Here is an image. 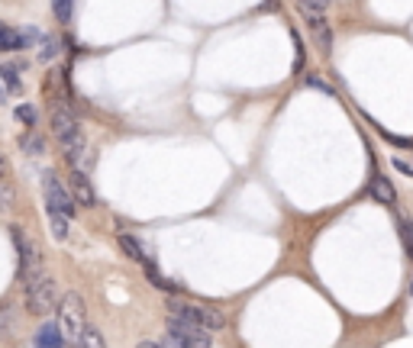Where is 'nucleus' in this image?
<instances>
[{"label": "nucleus", "mask_w": 413, "mask_h": 348, "mask_svg": "<svg viewBox=\"0 0 413 348\" xmlns=\"http://www.w3.org/2000/svg\"><path fill=\"white\" fill-rule=\"evenodd\" d=\"M371 197H375L378 203H387V207L394 203V187H391V181H387L385 174H375V178H371Z\"/></svg>", "instance_id": "obj_13"}, {"label": "nucleus", "mask_w": 413, "mask_h": 348, "mask_svg": "<svg viewBox=\"0 0 413 348\" xmlns=\"http://www.w3.org/2000/svg\"><path fill=\"white\" fill-rule=\"evenodd\" d=\"M39 39H42V33H39L36 26H26V29H19V46H23V48L36 46Z\"/></svg>", "instance_id": "obj_21"}, {"label": "nucleus", "mask_w": 413, "mask_h": 348, "mask_svg": "<svg viewBox=\"0 0 413 348\" xmlns=\"http://www.w3.org/2000/svg\"><path fill=\"white\" fill-rule=\"evenodd\" d=\"M0 174H3V155H0Z\"/></svg>", "instance_id": "obj_29"}, {"label": "nucleus", "mask_w": 413, "mask_h": 348, "mask_svg": "<svg viewBox=\"0 0 413 348\" xmlns=\"http://www.w3.org/2000/svg\"><path fill=\"white\" fill-rule=\"evenodd\" d=\"M19 149L26 152L29 158H39V155H46V139H42L36 129H29L19 136Z\"/></svg>", "instance_id": "obj_12"}, {"label": "nucleus", "mask_w": 413, "mask_h": 348, "mask_svg": "<svg viewBox=\"0 0 413 348\" xmlns=\"http://www.w3.org/2000/svg\"><path fill=\"white\" fill-rule=\"evenodd\" d=\"M33 342L42 348H58V345H65V339H62V332H58L55 322H46V326H39L36 336H33Z\"/></svg>", "instance_id": "obj_10"}, {"label": "nucleus", "mask_w": 413, "mask_h": 348, "mask_svg": "<svg viewBox=\"0 0 413 348\" xmlns=\"http://www.w3.org/2000/svg\"><path fill=\"white\" fill-rule=\"evenodd\" d=\"M52 313H55V326H58V332H62V339L78 345V342H81V332H85V326H87L85 300L71 291V293H65V297H58Z\"/></svg>", "instance_id": "obj_2"}, {"label": "nucleus", "mask_w": 413, "mask_h": 348, "mask_svg": "<svg viewBox=\"0 0 413 348\" xmlns=\"http://www.w3.org/2000/svg\"><path fill=\"white\" fill-rule=\"evenodd\" d=\"M23 284V297H26V310L33 316H46V313L55 310L58 303V284L52 274H46L42 268L39 271H29L19 277Z\"/></svg>", "instance_id": "obj_1"}, {"label": "nucleus", "mask_w": 413, "mask_h": 348, "mask_svg": "<svg viewBox=\"0 0 413 348\" xmlns=\"http://www.w3.org/2000/svg\"><path fill=\"white\" fill-rule=\"evenodd\" d=\"M401 239H404V252L413 258V219H401Z\"/></svg>", "instance_id": "obj_18"}, {"label": "nucleus", "mask_w": 413, "mask_h": 348, "mask_svg": "<svg viewBox=\"0 0 413 348\" xmlns=\"http://www.w3.org/2000/svg\"><path fill=\"white\" fill-rule=\"evenodd\" d=\"M116 242H120V248L126 255H130L132 262H139V264H146L149 262V255H146V248H142V242L139 239H136V235H130V232H120V239H116Z\"/></svg>", "instance_id": "obj_11"}, {"label": "nucleus", "mask_w": 413, "mask_h": 348, "mask_svg": "<svg viewBox=\"0 0 413 348\" xmlns=\"http://www.w3.org/2000/svg\"><path fill=\"white\" fill-rule=\"evenodd\" d=\"M410 293H413V281H410Z\"/></svg>", "instance_id": "obj_30"}, {"label": "nucleus", "mask_w": 413, "mask_h": 348, "mask_svg": "<svg viewBox=\"0 0 413 348\" xmlns=\"http://www.w3.org/2000/svg\"><path fill=\"white\" fill-rule=\"evenodd\" d=\"M168 316H181V320H188V322H197L200 329H206V332H223V326H226L220 310L200 306V303H188V300H168Z\"/></svg>", "instance_id": "obj_4"}, {"label": "nucleus", "mask_w": 413, "mask_h": 348, "mask_svg": "<svg viewBox=\"0 0 413 348\" xmlns=\"http://www.w3.org/2000/svg\"><path fill=\"white\" fill-rule=\"evenodd\" d=\"M52 55H58V39L49 36V39H46V48H42V55H39V58H42V62H49Z\"/></svg>", "instance_id": "obj_25"}, {"label": "nucleus", "mask_w": 413, "mask_h": 348, "mask_svg": "<svg viewBox=\"0 0 413 348\" xmlns=\"http://www.w3.org/2000/svg\"><path fill=\"white\" fill-rule=\"evenodd\" d=\"M19 68H13V65H3L0 68V77H3V84L7 87H13V91H23V84H19V75H17Z\"/></svg>", "instance_id": "obj_19"}, {"label": "nucleus", "mask_w": 413, "mask_h": 348, "mask_svg": "<svg viewBox=\"0 0 413 348\" xmlns=\"http://www.w3.org/2000/svg\"><path fill=\"white\" fill-rule=\"evenodd\" d=\"M159 345H175V348H206L213 345V332L200 329L197 322H188L181 316H168V339Z\"/></svg>", "instance_id": "obj_3"}, {"label": "nucleus", "mask_w": 413, "mask_h": 348, "mask_svg": "<svg viewBox=\"0 0 413 348\" xmlns=\"http://www.w3.org/2000/svg\"><path fill=\"white\" fill-rule=\"evenodd\" d=\"M3 100H7V94H3V87H0V104H3Z\"/></svg>", "instance_id": "obj_28"}, {"label": "nucleus", "mask_w": 413, "mask_h": 348, "mask_svg": "<svg viewBox=\"0 0 413 348\" xmlns=\"http://www.w3.org/2000/svg\"><path fill=\"white\" fill-rule=\"evenodd\" d=\"M304 19H307L310 33H313V39H317V46L323 55H329V48H333V29H329V19L319 13V10H301Z\"/></svg>", "instance_id": "obj_7"}, {"label": "nucleus", "mask_w": 413, "mask_h": 348, "mask_svg": "<svg viewBox=\"0 0 413 348\" xmlns=\"http://www.w3.org/2000/svg\"><path fill=\"white\" fill-rule=\"evenodd\" d=\"M49 213V229H52V235H55L58 242H65L68 232H71V217H65V213H52V210H46Z\"/></svg>", "instance_id": "obj_15"}, {"label": "nucleus", "mask_w": 413, "mask_h": 348, "mask_svg": "<svg viewBox=\"0 0 413 348\" xmlns=\"http://www.w3.org/2000/svg\"><path fill=\"white\" fill-rule=\"evenodd\" d=\"M17 336V310L13 303H0V339Z\"/></svg>", "instance_id": "obj_14"}, {"label": "nucleus", "mask_w": 413, "mask_h": 348, "mask_svg": "<svg viewBox=\"0 0 413 348\" xmlns=\"http://www.w3.org/2000/svg\"><path fill=\"white\" fill-rule=\"evenodd\" d=\"M329 3H333V0H297V7L301 10H319V13L329 10Z\"/></svg>", "instance_id": "obj_24"}, {"label": "nucleus", "mask_w": 413, "mask_h": 348, "mask_svg": "<svg viewBox=\"0 0 413 348\" xmlns=\"http://www.w3.org/2000/svg\"><path fill=\"white\" fill-rule=\"evenodd\" d=\"M17 48H23L19 46V29H10L0 23V52H17Z\"/></svg>", "instance_id": "obj_16"}, {"label": "nucleus", "mask_w": 413, "mask_h": 348, "mask_svg": "<svg viewBox=\"0 0 413 348\" xmlns=\"http://www.w3.org/2000/svg\"><path fill=\"white\" fill-rule=\"evenodd\" d=\"M10 235H13V242H17V252H19V277L29 271H39L42 268V252H39V245L29 239L26 232L19 226L10 229Z\"/></svg>", "instance_id": "obj_6"}, {"label": "nucleus", "mask_w": 413, "mask_h": 348, "mask_svg": "<svg viewBox=\"0 0 413 348\" xmlns=\"http://www.w3.org/2000/svg\"><path fill=\"white\" fill-rule=\"evenodd\" d=\"M10 203H13V187H10L7 181L0 178V210H7Z\"/></svg>", "instance_id": "obj_23"}, {"label": "nucleus", "mask_w": 413, "mask_h": 348, "mask_svg": "<svg viewBox=\"0 0 413 348\" xmlns=\"http://www.w3.org/2000/svg\"><path fill=\"white\" fill-rule=\"evenodd\" d=\"M71 200L81 203V207H94L97 203V194H94V187H91V181H87L85 168L71 171Z\"/></svg>", "instance_id": "obj_9"}, {"label": "nucleus", "mask_w": 413, "mask_h": 348, "mask_svg": "<svg viewBox=\"0 0 413 348\" xmlns=\"http://www.w3.org/2000/svg\"><path fill=\"white\" fill-rule=\"evenodd\" d=\"M17 120H19V122H26V129H36L39 110H36L33 104H19V107H17Z\"/></svg>", "instance_id": "obj_17"}, {"label": "nucleus", "mask_w": 413, "mask_h": 348, "mask_svg": "<svg viewBox=\"0 0 413 348\" xmlns=\"http://www.w3.org/2000/svg\"><path fill=\"white\" fill-rule=\"evenodd\" d=\"M42 197H46V210L52 213H65V217H75V200H71V190L62 184L55 171H46L42 174Z\"/></svg>", "instance_id": "obj_5"}, {"label": "nucleus", "mask_w": 413, "mask_h": 348, "mask_svg": "<svg viewBox=\"0 0 413 348\" xmlns=\"http://www.w3.org/2000/svg\"><path fill=\"white\" fill-rule=\"evenodd\" d=\"M52 132H55V139H68L71 132H78V120L75 113H71V107L62 104V100H55L52 104Z\"/></svg>", "instance_id": "obj_8"}, {"label": "nucleus", "mask_w": 413, "mask_h": 348, "mask_svg": "<svg viewBox=\"0 0 413 348\" xmlns=\"http://www.w3.org/2000/svg\"><path fill=\"white\" fill-rule=\"evenodd\" d=\"M307 84H310V87H317V91H323V94H333V87L323 84V81H319V77H313V75L307 77Z\"/></svg>", "instance_id": "obj_26"}, {"label": "nucleus", "mask_w": 413, "mask_h": 348, "mask_svg": "<svg viewBox=\"0 0 413 348\" xmlns=\"http://www.w3.org/2000/svg\"><path fill=\"white\" fill-rule=\"evenodd\" d=\"M394 168H401V171H404V174H410V178H413V165H410V161H404V158H394Z\"/></svg>", "instance_id": "obj_27"}, {"label": "nucleus", "mask_w": 413, "mask_h": 348, "mask_svg": "<svg viewBox=\"0 0 413 348\" xmlns=\"http://www.w3.org/2000/svg\"><path fill=\"white\" fill-rule=\"evenodd\" d=\"M52 13H55L58 23H68L71 19V0H52Z\"/></svg>", "instance_id": "obj_20"}, {"label": "nucleus", "mask_w": 413, "mask_h": 348, "mask_svg": "<svg viewBox=\"0 0 413 348\" xmlns=\"http://www.w3.org/2000/svg\"><path fill=\"white\" fill-rule=\"evenodd\" d=\"M78 345H103V336L94 329V326H91V322H87L85 332H81V342H78Z\"/></svg>", "instance_id": "obj_22"}]
</instances>
